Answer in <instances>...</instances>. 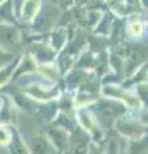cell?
<instances>
[{"mask_svg": "<svg viewBox=\"0 0 148 154\" xmlns=\"http://www.w3.org/2000/svg\"><path fill=\"white\" fill-rule=\"evenodd\" d=\"M9 141H11V134L7 130L0 128V144L4 145V144H8Z\"/></svg>", "mask_w": 148, "mask_h": 154, "instance_id": "3957f363", "label": "cell"}, {"mask_svg": "<svg viewBox=\"0 0 148 154\" xmlns=\"http://www.w3.org/2000/svg\"><path fill=\"white\" fill-rule=\"evenodd\" d=\"M12 152H13V154H27V152L25 150V148H23L20 140H16V143L13 144Z\"/></svg>", "mask_w": 148, "mask_h": 154, "instance_id": "7a4b0ae2", "label": "cell"}, {"mask_svg": "<svg viewBox=\"0 0 148 154\" xmlns=\"http://www.w3.org/2000/svg\"><path fill=\"white\" fill-rule=\"evenodd\" d=\"M130 31L134 36H137V37L140 36L143 33V25L140 22H133L131 26H130Z\"/></svg>", "mask_w": 148, "mask_h": 154, "instance_id": "6da1fadb", "label": "cell"}]
</instances>
